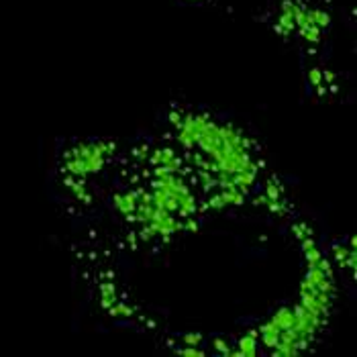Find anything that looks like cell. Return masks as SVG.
Masks as SVG:
<instances>
[{"mask_svg": "<svg viewBox=\"0 0 357 357\" xmlns=\"http://www.w3.org/2000/svg\"><path fill=\"white\" fill-rule=\"evenodd\" d=\"M300 304H302L308 312H315V315H322V317L329 315V306L321 304V302L317 300V296L310 294V292H300Z\"/></svg>", "mask_w": 357, "mask_h": 357, "instance_id": "6da1fadb", "label": "cell"}, {"mask_svg": "<svg viewBox=\"0 0 357 357\" xmlns=\"http://www.w3.org/2000/svg\"><path fill=\"white\" fill-rule=\"evenodd\" d=\"M272 322L278 326L280 331H284V329H292V326H294V312H292L290 308H280V310L276 312V315H274Z\"/></svg>", "mask_w": 357, "mask_h": 357, "instance_id": "7a4b0ae2", "label": "cell"}, {"mask_svg": "<svg viewBox=\"0 0 357 357\" xmlns=\"http://www.w3.org/2000/svg\"><path fill=\"white\" fill-rule=\"evenodd\" d=\"M220 198H222V202H225V206H227V204H235V206H239V204H243L245 194H241V192L237 190V186H233V188H222Z\"/></svg>", "mask_w": 357, "mask_h": 357, "instance_id": "3957f363", "label": "cell"}, {"mask_svg": "<svg viewBox=\"0 0 357 357\" xmlns=\"http://www.w3.org/2000/svg\"><path fill=\"white\" fill-rule=\"evenodd\" d=\"M100 294H102V298H100V304L102 308H108L116 302V290L112 284H102L100 286Z\"/></svg>", "mask_w": 357, "mask_h": 357, "instance_id": "277c9868", "label": "cell"}, {"mask_svg": "<svg viewBox=\"0 0 357 357\" xmlns=\"http://www.w3.org/2000/svg\"><path fill=\"white\" fill-rule=\"evenodd\" d=\"M239 351L243 353V357H253V355H257L255 337H251V335L241 337V341H239Z\"/></svg>", "mask_w": 357, "mask_h": 357, "instance_id": "5b68a950", "label": "cell"}, {"mask_svg": "<svg viewBox=\"0 0 357 357\" xmlns=\"http://www.w3.org/2000/svg\"><path fill=\"white\" fill-rule=\"evenodd\" d=\"M84 166H86V172H88V174L100 172V168L104 166V157H102V155L92 153V155H88V157L84 159Z\"/></svg>", "mask_w": 357, "mask_h": 357, "instance_id": "8992f818", "label": "cell"}, {"mask_svg": "<svg viewBox=\"0 0 357 357\" xmlns=\"http://www.w3.org/2000/svg\"><path fill=\"white\" fill-rule=\"evenodd\" d=\"M66 170L73 176H86V166H84V159H76V157H70L66 161Z\"/></svg>", "mask_w": 357, "mask_h": 357, "instance_id": "52a82bcc", "label": "cell"}, {"mask_svg": "<svg viewBox=\"0 0 357 357\" xmlns=\"http://www.w3.org/2000/svg\"><path fill=\"white\" fill-rule=\"evenodd\" d=\"M300 35H302L306 41H310V43H317V41L321 39V27H317V25H306V27L300 29Z\"/></svg>", "mask_w": 357, "mask_h": 357, "instance_id": "ba28073f", "label": "cell"}, {"mask_svg": "<svg viewBox=\"0 0 357 357\" xmlns=\"http://www.w3.org/2000/svg\"><path fill=\"white\" fill-rule=\"evenodd\" d=\"M306 280L310 282L312 286H317V288H319V286L322 284V282L326 280V274H324L322 270H319V267H308V276H306Z\"/></svg>", "mask_w": 357, "mask_h": 357, "instance_id": "9c48e42d", "label": "cell"}, {"mask_svg": "<svg viewBox=\"0 0 357 357\" xmlns=\"http://www.w3.org/2000/svg\"><path fill=\"white\" fill-rule=\"evenodd\" d=\"M112 317H133V308L131 306H127V304H112V306H108L107 308Z\"/></svg>", "mask_w": 357, "mask_h": 357, "instance_id": "30bf717a", "label": "cell"}, {"mask_svg": "<svg viewBox=\"0 0 357 357\" xmlns=\"http://www.w3.org/2000/svg\"><path fill=\"white\" fill-rule=\"evenodd\" d=\"M333 253H335V259L339 261L341 267H345V259H347V253H349V249L343 247V245H335L333 247Z\"/></svg>", "mask_w": 357, "mask_h": 357, "instance_id": "8fae6325", "label": "cell"}, {"mask_svg": "<svg viewBox=\"0 0 357 357\" xmlns=\"http://www.w3.org/2000/svg\"><path fill=\"white\" fill-rule=\"evenodd\" d=\"M304 255H306V261H308V267H315L317 265V261L321 259V251L317 249V245L312 247V249H308V251H304Z\"/></svg>", "mask_w": 357, "mask_h": 357, "instance_id": "7c38bea8", "label": "cell"}, {"mask_svg": "<svg viewBox=\"0 0 357 357\" xmlns=\"http://www.w3.org/2000/svg\"><path fill=\"white\" fill-rule=\"evenodd\" d=\"M292 231H294V235L298 237V239H304V237H312V229H308L304 222H298V225H294Z\"/></svg>", "mask_w": 357, "mask_h": 357, "instance_id": "4fadbf2b", "label": "cell"}, {"mask_svg": "<svg viewBox=\"0 0 357 357\" xmlns=\"http://www.w3.org/2000/svg\"><path fill=\"white\" fill-rule=\"evenodd\" d=\"M261 337H263V345L270 349H274L280 341V333H261Z\"/></svg>", "mask_w": 357, "mask_h": 357, "instance_id": "5bb4252c", "label": "cell"}, {"mask_svg": "<svg viewBox=\"0 0 357 357\" xmlns=\"http://www.w3.org/2000/svg\"><path fill=\"white\" fill-rule=\"evenodd\" d=\"M184 343L190 345V347H198V345L202 343V335H198V333H188V335H184Z\"/></svg>", "mask_w": 357, "mask_h": 357, "instance_id": "9a60e30c", "label": "cell"}, {"mask_svg": "<svg viewBox=\"0 0 357 357\" xmlns=\"http://www.w3.org/2000/svg\"><path fill=\"white\" fill-rule=\"evenodd\" d=\"M308 78H310V84L317 88V86H321V84H322V71H321V70H317V68H312V70L308 71Z\"/></svg>", "mask_w": 357, "mask_h": 357, "instance_id": "2e32d148", "label": "cell"}, {"mask_svg": "<svg viewBox=\"0 0 357 357\" xmlns=\"http://www.w3.org/2000/svg\"><path fill=\"white\" fill-rule=\"evenodd\" d=\"M265 196H267V200H280V188L270 182L265 186Z\"/></svg>", "mask_w": 357, "mask_h": 357, "instance_id": "e0dca14e", "label": "cell"}, {"mask_svg": "<svg viewBox=\"0 0 357 357\" xmlns=\"http://www.w3.org/2000/svg\"><path fill=\"white\" fill-rule=\"evenodd\" d=\"M265 206L270 208L272 213H278L280 216H284V214H286V208L280 204V200H267V204H265Z\"/></svg>", "mask_w": 357, "mask_h": 357, "instance_id": "ac0fdd59", "label": "cell"}, {"mask_svg": "<svg viewBox=\"0 0 357 357\" xmlns=\"http://www.w3.org/2000/svg\"><path fill=\"white\" fill-rule=\"evenodd\" d=\"M213 345H214V349L220 351L222 355H229V349H231V347H229V343H227L225 339H213Z\"/></svg>", "mask_w": 357, "mask_h": 357, "instance_id": "d6986e66", "label": "cell"}, {"mask_svg": "<svg viewBox=\"0 0 357 357\" xmlns=\"http://www.w3.org/2000/svg\"><path fill=\"white\" fill-rule=\"evenodd\" d=\"M180 355H188V357H202L204 351H200L198 347H186V349H178Z\"/></svg>", "mask_w": 357, "mask_h": 357, "instance_id": "ffe728a7", "label": "cell"}, {"mask_svg": "<svg viewBox=\"0 0 357 357\" xmlns=\"http://www.w3.org/2000/svg\"><path fill=\"white\" fill-rule=\"evenodd\" d=\"M172 157H176V155H174V149H170V147H166V149H161V153H159V166H163V163H168Z\"/></svg>", "mask_w": 357, "mask_h": 357, "instance_id": "44dd1931", "label": "cell"}, {"mask_svg": "<svg viewBox=\"0 0 357 357\" xmlns=\"http://www.w3.org/2000/svg\"><path fill=\"white\" fill-rule=\"evenodd\" d=\"M208 204H211L213 208H222V206H225V202H222L220 194H213V196H211V200H208Z\"/></svg>", "mask_w": 357, "mask_h": 357, "instance_id": "7402d4cb", "label": "cell"}, {"mask_svg": "<svg viewBox=\"0 0 357 357\" xmlns=\"http://www.w3.org/2000/svg\"><path fill=\"white\" fill-rule=\"evenodd\" d=\"M141 204H153V194L151 192H141Z\"/></svg>", "mask_w": 357, "mask_h": 357, "instance_id": "603a6c76", "label": "cell"}, {"mask_svg": "<svg viewBox=\"0 0 357 357\" xmlns=\"http://www.w3.org/2000/svg\"><path fill=\"white\" fill-rule=\"evenodd\" d=\"M300 241H302V249H304V251H308V249L315 247V241H312V237H304V239H300Z\"/></svg>", "mask_w": 357, "mask_h": 357, "instance_id": "cb8c5ba5", "label": "cell"}, {"mask_svg": "<svg viewBox=\"0 0 357 357\" xmlns=\"http://www.w3.org/2000/svg\"><path fill=\"white\" fill-rule=\"evenodd\" d=\"M184 229H188V231L194 233V231H198V225H196L194 220H190V218H188V220H186V225H184Z\"/></svg>", "mask_w": 357, "mask_h": 357, "instance_id": "d4e9b609", "label": "cell"}, {"mask_svg": "<svg viewBox=\"0 0 357 357\" xmlns=\"http://www.w3.org/2000/svg\"><path fill=\"white\" fill-rule=\"evenodd\" d=\"M170 121H172V123H176V127H178V129H180V125H182V121H180V114H176V112H172V114H170Z\"/></svg>", "mask_w": 357, "mask_h": 357, "instance_id": "484cf974", "label": "cell"}, {"mask_svg": "<svg viewBox=\"0 0 357 357\" xmlns=\"http://www.w3.org/2000/svg\"><path fill=\"white\" fill-rule=\"evenodd\" d=\"M159 153H161V149H155V151H153V155H151V166H159Z\"/></svg>", "mask_w": 357, "mask_h": 357, "instance_id": "4316f807", "label": "cell"}, {"mask_svg": "<svg viewBox=\"0 0 357 357\" xmlns=\"http://www.w3.org/2000/svg\"><path fill=\"white\" fill-rule=\"evenodd\" d=\"M253 202H255V204H257V206H261V204H263V206H265V204H267V196H265V194H261V196H257V198H255V200H253Z\"/></svg>", "mask_w": 357, "mask_h": 357, "instance_id": "83f0119b", "label": "cell"}, {"mask_svg": "<svg viewBox=\"0 0 357 357\" xmlns=\"http://www.w3.org/2000/svg\"><path fill=\"white\" fill-rule=\"evenodd\" d=\"M322 80L333 82V80H335V71H324V73H322Z\"/></svg>", "mask_w": 357, "mask_h": 357, "instance_id": "f1b7e54d", "label": "cell"}]
</instances>
